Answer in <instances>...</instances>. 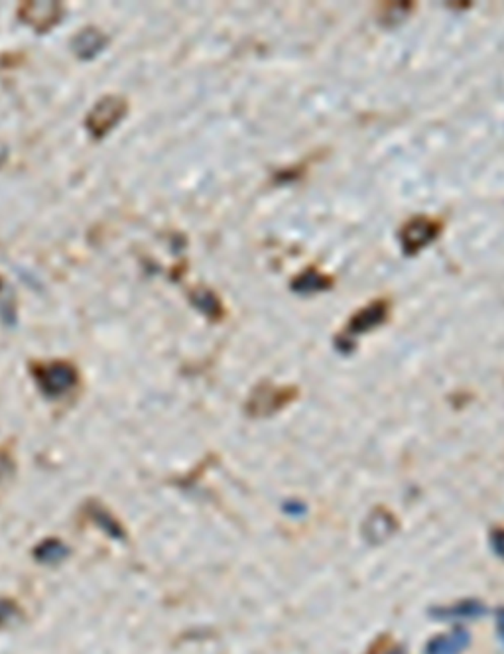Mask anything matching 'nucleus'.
<instances>
[{"label":"nucleus","instance_id":"12","mask_svg":"<svg viewBox=\"0 0 504 654\" xmlns=\"http://www.w3.org/2000/svg\"><path fill=\"white\" fill-rule=\"evenodd\" d=\"M36 556L42 562H46V564H56V562H61V560L66 558L67 548L59 540H48V542H44L42 546L36 548Z\"/></svg>","mask_w":504,"mask_h":654},{"label":"nucleus","instance_id":"8","mask_svg":"<svg viewBox=\"0 0 504 654\" xmlns=\"http://www.w3.org/2000/svg\"><path fill=\"white\" fill-rule=\"evenodd\" d=\"M190 302L195 309H199L201 314L211 321H221L225 318V306L221 298L211 288L199 286L190 292Z\"/></svg>","mask_w":504,"mask_h":654},{"label":"nucleus","instance_id":"5","mask_svg":"<svg viewBox=\"0 0 504 654\" xmlns=\"http://www.w3.org/2000/svg\"><path fill=\"white\" fill-rule=\"evenodd\" d=\"M295 396H297L295 386H276L272 383H262L248 396L247 412L254 418L272 416L278 410H282L285 405H290Z\"/></svg>","mask_w":504,"mask_h":654},{"label":"nucleus","instance_id":"1","mask_svg":"<svg viewBox=\"0 0 504 654\" xmlns=\"http://www.w3.org/2000/svg\"><path fill=\"white\" fill-rule=\"evenodd\" d=\"M30 373L34 376L39 393L51 400L66 396L79 385V369L66 359L30 363Z\"/></svg>","mask_w":504,"mask_h":654},{"label":"nucleus","instance_id":"3","mask_svg":"<svg viewBox=\"0 0 504 654\" xmlns=\"http://www.w3.org/2000/svg\"><path fill=\"white\" fill-rule=\"evenodd\" d=\"M128 115V101L123 95H105L87 113L85 126L95 140H103Z\"/></svg>","mask_w":504,"mask_h":654},{"label":"nucleus","instance_id":"2","mask_svg":"<svg viewBox=\"0 0 504 654\" xmlns=\"http://www.w3.org/2000/svg\"><path fill=\"white\" fill-rule=\"evenodd\" d=\"M388 318H391V302L388 300L381 298L367 304L364 308L352 314L349 323L345 326V331L337 337V347L341 351H345V353L351 351L352 347H355L357 337L364 335V333H369L372 329L384 326L388 321Z\"/></svg>","mask_w":504,"mask_h":654},{"label":"nucleus","instance_id":"6","mask_svg":"<svg viewBox=\"0 0 504 654\" xmlns=\"http://www.w3.org/2000/svg\"><path fill=\"white\" fill-rule=\"evenodd\" d=\"M66 14V8L61 2L54 0H28L18 6V18L22 24H26L38 34H46L57 26Z\"/></svg>","mask_w":504,"mask_h":654},{"label":"nucleus","instance_id":"11","mask_svg":"<svg viewBox=\"0 0 504 654\" xmlns=\"http://www.w3.org/2000/svg\"><path fill=\"white\" fill-rule=\"evenodd\" d=\"M89 514H91V519L95 520L101 529L105 530L106 534H111L113 538H124V532L123 529H121V524L114 520V517L109 510L99 507V505H91V507H89Z\"/></svg>","mask_w":504,"mask_h":654},{"label":"nucleus","instance_id":"9","mask_svg":"<svg viewBox=\"0 0 504 654\" xmlns=\"http://www.w3.org/2000/svg\"><path fill=\"white\" fill-rule=\"evenodd\" d=\"M292 290L297 294H317V292H327L333 286V278L329 274H325L315 266L305 269L292 280Z\"/></svg>","mask_w":504,"mask_h":654},{"label":"nucleus","instance_id":"13","mask_svg":"<svg viewBox=\"0 0 504 654\" xmlns=\"http://www.w3.org/2000/svg\"><path fill=\"white\" fill-rule=\"evenodd\" d=\"M12 467H14V463H12V457L8 455V452L0 450V479H4L6 475H10Z\"/></svg>","mask_w":504,"mask_h":654},{"label":"nucleus","instance_id":"7","mask_svg":"<svg viewBox=\"0 0 504 654\" xmlns=\"http://www.w3.org/2000/svg\"><path fill=\"white\" fill-rule=\"evenodd\" d=\"M106 46V36L99 28H83L77 34L73 42H71V48L79 59H93L97 58Z\"/></svg>","mask_w":504,"mask_h":654},{"label":"nucleus","instance_id":"14","mask_svg":"<svg viewBox=\"0 0 504 654\" xmlns=\"http://www.w3.org/2000/svg\"><path fill=\"white\" fill-rule=\"evenodd\" d=\"M0 288H2V276H0Z\"/></svg>","mask_w":504,"mask_h":654},{"label":"nucleus","instance_id":"4","mask_svg":"<svg viewBox=\"0 0 504 654\" xmlns=\"http://www.w3.org/2000/svg\"><path fill=\"white\" fill-rule=\"evenodd\" d=\"M443 225L434 217L418 215L412 217L402 229H400V245L406 257H416L422 250L429 247L431 242L441 235Z\"/></svg>","mask_w":504,"mask_h":654},{"label":"nucleus","instance_id":"10","mask_svg":"<svg viewBox=\"0 0 504 654\" xmlns=\"http://www.w3.org/2000/svg\"><path fill=\"white\" fill-rule=\"evenodd\" d=\"M414 10V2H382L379 6L381 20L384 24H400L408 18V14Z\"/></svg>","mask_w":504,"mask_h":654}]
</instances>
